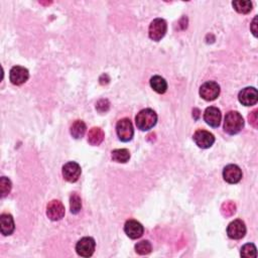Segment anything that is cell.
Returning <instances> with one entry per match:
<instances>
[{
	"label": "cell",
	"mask_w": 258,
	"mask_h": 258,
	"mask_svg": "<svg viewBox=\"0 0 258 258\" xmlns=\"http://www.w3.org/2000/svg\"><path fill=\"white\" fill-rule=\"evenodd\" d=\"M244 127V119L242 115L237 111H229L225 115L224 131L230 135L239 133Z\"/></svg>",
	"instance_id": "1"
},
{
	"label": "cell",
	"mask_w": 258,
	"mask_h": 258,
	"mask_svg": "<svg viewBox=\"0 0 258 258\" xmlns=\"http://www.w3.org/2000/svg\"><path fill=\"white\" fill-rule=\"evenodd\" d=\"M157 122V115L152 109H144L137 113L135 117V124L142 131L150 130Z\"/></svg>",
	"instance_id": "2"
},
{
	"label": "cell",
	"mask_w": 258,
	"mask_h": 258,
	"mask_svg": "<svg viewBox=\"0 0 258 258\" xmlns=\"http://www.w3.org/2000/svg\"><path fill=\"white\" fill-rule=\"evenodd\" d=\"M168 31V23L165 19L162 18H155L151 21L149 29H148V36L149 38L154 41H159L163 37L166 36Z\"/></svg>",
	"instance_id": "3"
},
{
	"label": "cell",
	"mask_w": 258,
	"mask_h": 258,
	"mask_svg": "<svg viewBox=\"0 0 258 258\" xmlns=\"http://www.w3.org/2000/svg\"><path fill=\"white\" fill-rule=\"evenodd\" d=\"M116 133L123 143H128L133 138L134 129L132 122L128 118L120 119L116 124Z\"/></svg>",
	"instance_id": "4"
},
{
	"label": "cell",
	"mask_w": 258,
	"mask_h": 258,
	"mask_svg": "<svg viewBox=\"0 0 258 258\" xmlns=\"http://www.w3.org/2000/svg\"><path fill=\"white\" fill-rule=\"evenodd\" d=\"M220 95V86L214 81H208L200 88V96L206 101H214Z\"/></svg>",
	"instance_id": "5"
},
{
	"label": "cell",
	"mask_w": 258,
	"mask_h": 258,
	"mask_svg": "<svg viewBox=\"0 0 258 258\" xmlns=\"http://www.w3.org/2000/svg\"><path fill=\"white\" fill-rule=\"evenodd\" d=\"M63 177L69 183H76L82 174L79 163L76 161H69L63 167Z\"/></svg>",
	"instance_id": "6"
},
{
	"label": "cell",
	"mask_w": 258,
	"mask_h": 258,
	"mask_svg": "<svg viewBox=\"0 0 258 258\" xmlns=\"http://www.w3.org/2000/svg\"><path fill=\"white\" fill-rule=\"evenodd\" d=\"M194 142L195 144L203 149H207L212 147L215 143V136L204 129H199L194 134Z\"/></svg>",
	"instance_id": "7"
},
{
	"label": "cell",
	"mask_w": 258,
	"mask_h": 258,
	"mask_svg": "<svg viewBox=\"0 0 258 258\" xmlns=\"http://www.w3.org/2000/svg\"><path fill=\"white\" fill-rule=\"evenodd\" d=\"M30 78L29 70L21 66H14L11 68L9 72V80L15 86H20L25 84Z\"/></svg>",
	"instance_id": "8"
},
{
	"label": "cell",
	"mask_w": 258,
	"mask_h": 258,
	"mask_svg": "<svg viewBox=\"0 0 258 258\" xmlns=\"http://www.w3.org/2000/svg\"><path fill=\"white\" fill-rule=\"evenodd\" d=\"M227 234L229 238L233 240L242 239L246 234V226L242 220H234L227 227Z\"/></svg>",
	"instance_id": "9"
},
{
	"label": "cell",
	"mask_w": 258,
	"mask_h": 258,
	"mask_svg": "<svg viewBox=\"0 0 258 258\" xmlns=\"http://www.w3.org/2000/svg\"><path fill=\"white\" fill-rule=\"evenodd\" d=\"M65 206L58 200L51 201L46 206V216L52 221H59L65 216Z\"/></svg>",
	"instance_id": "10"
},
{
	"label": "cell",
	"mask_w": 258,
	"mask_h": 258,
	"mask_svg": "<svg viewBox=\"0 0 258 258\" xmlns=\"http://www.w3.org/2000/svg\"><path fill=\"white\" fill-rule=\"evenodd\" d=\"M96 242L92 237H84L78 241L76 245V251L78 255L82 257H90L95 251Z\"/></svg>",
	"instance_id": "11"
},
{
	"label": "cell",
	"mask_w": 258,
	"mask_h": 258,
	"mask_svg": "<svg viewBox=\"0 0 258 258\" xmlns=\"http://www.w3.org/2000/svg\"><path fill=\"white\" fill-rule=\"evenodd\" d=\"M222 114L221 111L214 106L208 107L204 112V120L205 122L213 128H217L220 126Z\"/></svg>",
	"instance_id": "12"
},
{
	"label": "cell",
	"mask_w": 258,
	"mask_h": 258,
	"mask_svg": "<svg viewBox=\"0 0 258 258\" xmlns=\"http://www.w3.org/2000/svg\"><path fill=\"white\" fill-rule=\"evenodd\" d=\"M124 232L130 239H138L144 235L145 228L136 220H128L124 225Z\"/></svg>",
	"instance_id": "13"
},
{
	"label": "cell",
	"mask_w": 258,
	"mask_h": 258,
	"mask_svg": "<svg viewBox=\"0 0 258 258\" xmlns=\"http://www.w3.org/2000/svg\"><path fill=\"white\" fill-rule=\"evenodd\" d=\"M239 102L244 106H252L257 103L258 93L253 87H247L242 89L238 95Z\"/></svg>",
	"instance_id": "14"
},
{
	"label": "cell",
	"mask_w": 258,
	"mask_h": 258,
	"mask_svg": "<svg viewBox=\"0 0 258 258\" xmlns=\"http://www.w3.org/2000/svg\"><path fill=\"white\" fill-rule=\"evenodd\" d=\"M242 171L236 165H229L223 170V178L228 184H238L242 180Z\"/></svg>",
	"instance_id": "15"
},
{
	"label": "cell",
	"mask_w": 258,
	"mask_h": 258,
	"mask_svg": "<svg viewBox=\"0 0 258 258\" xmlns=\"http://www.w3.org/2000/svg\"><path fill=\"white\" fill-rule=\"evenodd\" d=\"M0 228H1V233L4 236H9L14 232L15 225L10 214H2L0 216Z\"/></svg>",
	"instance_id": "16"
},
{
	"label": "cell",
	"mask_w": 258,
	"mask_h": 258,
	"mask_svg": "<svg viewBox=\"0 0 258 258\" xmlns=\"http://www.w3.org/2000/svg\"><path fill=\"white\" fill-rule=\"evenodd\" d=\"M104 137L105 133L100 127H93L88 133V143L91 146L97 147L103 143Z\"/></svg>",
	"instance_id": "17"
},
{
	"label": "cell",
	"mask_w": 258,
	"mask_h": 258,
	"mask_svg": "<svg viewBox=\"0 0 258 258\" xmlns=\"http://www.w3.org/2000/svg\"><path fill=\"white\" fill-rule=\"evenodd\" d=\"M150 87L158 94L166 93L168 90V83L167 81L161 78L160 76H153L150 79Z\"/></svg>",
	"instance_id": "18"
},
{
	"label": "cell",
	"mask_w": 258,
	"mask_h": 258,
	"mask_svg": "<svg viewBox=\"0 0 258 258\" xmlns=\"http://www.w3.org/2000/svg\"><path fill=\"white\" fill-rule=\"evenodd\" d=\"M87 130V126L84 121L82 120H76L70 128V133L75 138V139H80L82 138Z\"/></svg>",
	"instance_id": "19"
},
{
	"label": "cell",
	"mask_w": 258,
	"mask_h": 258,
	"mask_svg": "<svg viewBox=\"0 0 258 258\" xmlns=\"http://www.w3.org/2000/svg\"><path fill=\"white\" fill-rule=\"evenodd\" d=\"M232 5L238 13L247 14L252 10V2L248 0H238V1H233Z\"/></svg>",
	"instance_id": "20"
},
{
	"label": "cell",
	"mask_w": 258,
	"mask_h": 258,
	"mask_svg": "<svg viewBox=\"0 0 258 258\" xmlns=\"http://www.w3.org/2000/svg\"><path fill=\"white\" fill-rule=\"evenodd\" d=\"M112 159L116 162L119 163H125L129 160L130 158V152L125 149V148H120V149H114L112 151Z\"/></svg>",
	"instance_id": "21"
},
{
	"label": "cell",
	"mask_w": 258,
	"mask_h": 258,
	"mask_svg": "<svg viewBox=\"0 0 258 258\" xmlns=\"http://www.w3.org/2000/svg\"><path fill=\"white\" fill-rule=\"evenodd\" d=\"M70 209L72 214H78L82 209V200L77 193H73L70 197Z\"/></svg>",
	"instance_id": "22"
},
{
	"label": "cell",
	"mask_w": 258,
	"mask_h": 258,
	"mask_svg": "<svg viewBox=\"0 0 258 258\" xmlns=\"http://www.w3.org/2000/svg\"><path fill=\"white\" fill-rule=\"evenodd\" d=\"M151 250H152V246L150 242L147 240L140 241L135 245V251L139 255H147L151 252Z\"/></svg>",
	"instance_id": "23"
},
{
	"label": "cell",
	"mask_w": 258,
	"mask_h": 258,
	"mask_svg": "<svg viewBox=\"0 0 258 258\" xmlns=\"http://www.w3.org/2000/svg\"><path fill=\"white\" fill-rule=\"evenodd\" d=\"M240 255L244 258H256L257 252H256V247L253 243H247L241 248Z\"/></svg>",
	"instance_id": "24"
},
{
	"label": "cell",
	"mask_w": 258,
	"mask_h": 258,
	"mask_svg": "<svg viewBox=\"0 0 258 258\" xmlns=\"http://www.w3.org/2000/svg\"><path fill=\"white\" fill-rule=\"evenodd\" d=\"M12 184L10 180L6 177H2L0 180V189H1V197L5 198L11 191Z\"/></svg>",
	"instance_id": "25"
},
{
	"label": "cell",
	"mask_w": 258,
	"mask_h": 258,
	"mask_svg": "<svg viewBox=\"0 0 258 258\" xmlns=\"http://www.w3.org/2000/svg\"><path fill=\"white\" fill-rule=\"evenodd\" d=\"M236 212V206L233 202H226L222 205V213L226 217L232 216Z\"/></svg>",
	"instance_id": "26"
},
{
	"label": "cell",
	"mask_w": 258,
	"mask_h": 258,
	"mask_svg": "<svg viewBox=\"0 0 258 258\" xmlns=\"http://www.w3.org/2000/svg\"><path fill=\"white\" fill-rule=\"evenodd\" d=\"M109 108H110V103L107 99H101L96 104V109L100 113L107 112L109 110Z\"/></svg>",
	"instance_id": "27"
},
{
	"label": "cell",
	"mask_w": 258,
	"mask_h": 258,
	"mask_svg": "<svg viewBox=\"0 0 258 258\" xmlns=\"http://www.w3.org/2000/svg\"><path fill=\"white\" fill-rule=\"evenodd\" d=\"M258 110H253L249 115H248V119H249V123L254 127L257 128L258 127Z\"/></svg>",
	"instance_id": "28"
},
{
	"label": "cell",
	"mask_w": 258,
	"mask_h": 258,
	"mask_svg": "<svg viewBox=\"0 0 258 258\" xmlns=\"http://www.w3.org/2000/svg\"><path fill=\"white\" fill-rule=\"evenodd\" d=\"M256 21H257V17H254L253 21H252V25H251V31L254 35V37L257 36V30H256Z\"/></svg>",
	"instance_id": "29"
}]
</instances>
